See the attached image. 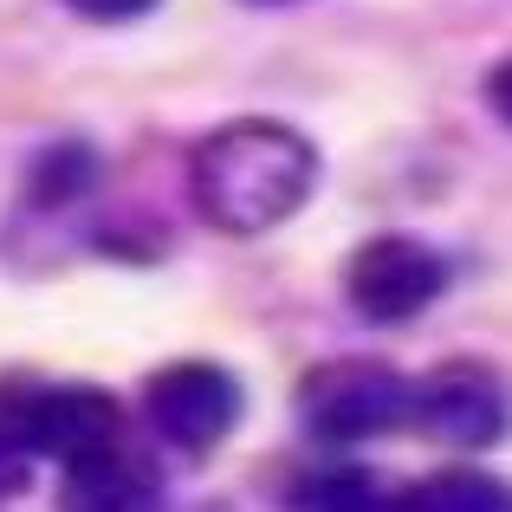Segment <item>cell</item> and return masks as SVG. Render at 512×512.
Segmentation results:
<instances>
[{
	"mask_svg": "<svg viewBox=\"0 0 512 512\" xmlns=\"http://www.w3.org/2000/svg\"><path fill=\"white\" fill-rule=\"evenodd\" d=\"M409 422H422L448 448H493L506 422V396L480 363H448L428 383H409Z\"/></svg>",
	"mask_w": 512,
	"mask_h": 512,
	"instance_id": "8992f818",
	"label": "cell"
},
{
	"mask_svg": "<svg viewBox=\"0 0 512 512\" xmlns=\"http://www.w3.org/2000/svg\"><path fill=\"white\" fill-rule=\"evenodd\" d=\"M292 500H299V506H376L383 487H376L363 467H338V474H325V480H305Z\"/></svg>",
	"mask_w": 512,
	"mask_h": 512,
	"instance_id": "9c48e42d",
	"label": "cell"
},
{
	"mask_svg": "<svg viewBox=\"0 0 512 512\" xmlns=\"http://www.w3.org/2000/svg\"><path fill=\"white\" fill-rule=\"evenodd\" d=\"M240 409H247V396H240V383L221 363H169V370H156L150 383H143V415H150V428L182 454L221 448V441L234 435Z\"/></svg>",
	"mask_w": 512,
	"mask_h": 512,
	"instance_id": "277c9868",
	"label": "cell"
},
{
	"mask_svg": "<svg viewBox=\"0 0 512 512\" xmlns=\"http://www.w3.org/2000/svg\"><path fill=\"white\" fill-rule=\"evenodd\" d=\"M299 422L325 441H376L409 422V376L370 357L318 363L299 383Z\"/></svg>",
	"mask_w": 512,
	"mask_h": 512,
	"instance_id": "7a4b0ae2",
	"label": "cell"
},
{
	"mask_svg": "<svg viewBox=\"0 0 512 512\" xmlns=\"http://www.w3.org/2000/svg\"><path fill=\"white\" fill-rule=\"evenodd\" d=\"M247 7H292V0H247Z\"/></svg>",
	"mask_w": 512,
	"mask_h": 512,
	"instance_id": "7c38bea8",
	"label": "cell"
},
{
	"mask_svg": "<svg viewBox=\"0 0 512 512\" xmlns=\"http://www.w3.org/2000/svg\"><path fill=\"white\" fill-rule=\"evenodd\" d=\"M20 441L26 454H52V461H85V454L124 441V409L117 396L91 383H65V389H20Z\"/></svg>",
	"mask_w": 512,
	"mask_h": 512,
	"instance_id": "5b68a950",
	"label": "cell"
},
{
	"mask_svg": "<svg viewBox=\"0 0 512 512\" xmlns=\"http://www.w3.org/2000/svg\"><path fill=\"white\" fill-rule=\"evenodd\" d=\"M65 7H78L85 20H98V26H124V20H143L156 0H65Z\"/></svg>",
	"mask_w": 512,
	"mask_h": 512,
	"instance_id": "30bf717a",
	"label": "cell"
},
{
	"mask_svg": "<svg viewBox=\"0 0 512 512\" xmlns=\"http://www.w3.org/2000/svg\"><path fill=\"white\" fill-rule=\"evenodd\" d=\"M402 506H428V512H500L506 506V493L493 487V480H480V474H441V480H428V487H409L402 493Z\"/></svg>",
	"mask_w": 512,
	"mask_h": 512,
	"instance_id": "ba28073f",
	"label": "cell"
},
{
	"mask_svg": "<svg viewBox=\"0 0 512 512\" xmlns=\"http://www.w3.org/2000/svg\"><path fill=\"white\" fill-rule=\"evenodd\" d=\"M20 487H26V448L13 435H0V500L20 493Z\"/></svg>",
	"mask_w": 512,
	"mask_h": 512,
	"instance_id": "8fae6325",
	"label": "cell"
},
{
	"mask_svg": "<svg viewBox=\"0 0 512 512\" xmlns=\"http://www.w3.org/2000/svg\"><path fill=\"white\" fill-rule=\"evenodd\" d=\"M318 188V150L292 124L240 117L188 156V195L221 234H266L292 221Z\"/></svg>",
	"mask_w": 512,
	"mask_h": 512,
	"instance_id": "6da1fadb",
	"label": "cell"
},
{
	"mask_svg": "<svg viewBox=\"0 0 512 512\" xmlns=\"http://www.w3.org/2000/svg\"><path fill=\"white\" fill-rule=\"evenodd\" d=\"M441 286H448V266L415 234H376L344 266V299L370 325H402V318L428 312L441 299Z\"/></svg>",
	"mask_w": 512,
	"mask_h": 512,
	"instance_id": "3957f363",
	"label": "cell"
},
{
	"mask_svg": "<svg viewBox=\"0 0 512 512\" xmlns=\"http://www.w3.org/2000/svg\"><path fill=\"white\" fill-rule=\"evenodd\" d=\"M65 500L72 506H143V500H156V467L130 441H111V448L65 467Z\"/></svg>",
	"mask_w": 512,
	"mask_h": 512,
	"instance_id": "52a82bcc",
	"label": "cell"
}]
</instances>
